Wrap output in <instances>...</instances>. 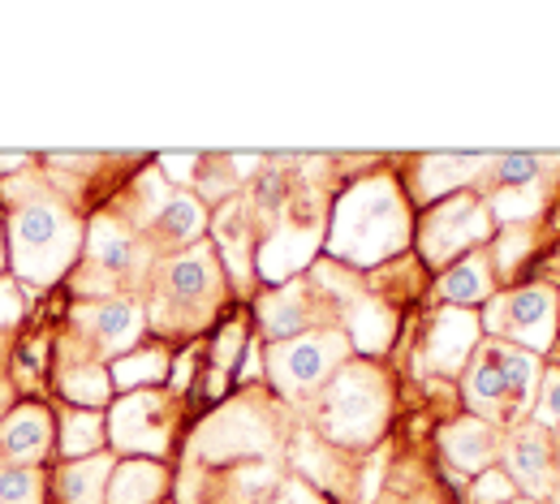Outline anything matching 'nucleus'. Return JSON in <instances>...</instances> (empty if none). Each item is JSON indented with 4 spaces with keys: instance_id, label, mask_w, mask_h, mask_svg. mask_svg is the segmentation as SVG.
Listing matches in <instances>:
<instances>
[{
    "instance_id": "obj_29",
    "label": "nucleus",
    "mask_w": 560,
    "mask_h": 504,
    "mask_svg": "<svg viewBox=\"0 0 560 504\" xmlns=\"http://www.w3.org/2000/svg\"><path fill=\"white\" fill-rule=\"evenodd\" d=\"M530 414H535V423H539L544 432L560 427V371H544V379H539V392H535V406H530Z\"/></svg>"
},
{
    "instance_id": "obj_6",
    "label": "nucleus",
    "mask_w": 560,
    "mask_h": 504,
    "mask_svg": "<svg viewBox=\"0 0 560 504\" xmlns=\"http://www.w3.org/2000/svg\"><path fill=\"white\" fill-rule=\"evenodd\" d=\"M557 315H560L557 289L526 285L517 289V293H509V297H495L479 324H483V332H488L491 341H504V345L544 354V350H552Z\"/></svg>"
},
{
    "instance_id": "obj_17",
    "label": "nucleus",
    "mask_w": 560,
    "mask_h": 504,
    "mask_svg": "<svg viewBox=\"0 0 560 504\" xmlns=\"http://www.w3.org/2000/svg\"><path fill=\"white\" fill-rule=\"evenodd\" d=\"M495 293V268H491L488 250H470L466 259H457L444 277H440V297L453 302V306H475V302H488Z\"/></svg>"
},
{
    "instance_id": "obj_10",
    "label": "nucleus",
    "mask_w": 560,
    "mask_h": 504,
    "mask_svg": "<svg viewBox=\"0 0 560 504\" xmlns=\"http://www.w3.org/2000/svg\"><path fill=\"white\" fill-rule=\"evenodd\" d=\"M479 337H483V324L475 310H462V306L440 310L431 324V337H427V366L440 375H457L462 366H470Z\"/></svg>"
},
{
    "instance_id": "obj_7",
    "label": "nucleus",
    "mask_w": 560,
    "mask_h": 504,
    "mask_svg": "<svg viewBox=\"0 0 560 504\" xmlns=\"http://www.w3.org/2000/svg\"><path fill=\"white\" fill-rule=\"evenodd\" d=\"M491 237V212L475 195H448L440 208H431L419 228L422 255L427 263H448L466 255L470 246Z\"/></svg>"
},
{
    "instance_id": "obj_2",
    "label": "nucleus",
    "mask_w": 560,
    "mask_h": 504,
    "mask_svg": "<svg viewBox=\"0 0 560 504\" xmlns=\"http://www.w3.org/2000/svg\"><path fill=\"white\" fill-rule=\"evenodd\" d=\"M406 242H410V208L388 177L358 181L341 195L332 216V237H328V250L337 259L366 268V263L393 259L397 250H406Z\"/></svg>"
},
{
    "instance_id": "obj_22",
    "label": "nucleus",
    "mask_w": 560,
    "mask_h": 504,
    "mask_svg": "<svg viewBox=\"0 0 560 504\" xmlns=\"http://www.w3.org/2000/svg\"><path fill=\"white\" fill-rule=\"evenodd\" d=\"M108 375H113V384L126 388V392L151 388V384H160V379L168 375V350H160V345L130 350V354H121V359L108 366Z\"/></svg>"
},
{
    "instance_id": "obj_5",
    "label": "nucleus",
    "mask_w": 560,
    "mask_h": 504,
    "mask_svg": "<svg viewBox=\"0 0 560 504\" xmlns=\"http://www.w3.org/2000/svg\"><path fill=\"white\" fill-rule=\"evenodd\" d=\"M346 359H350L346 332H302V337L277 341L268 350V379L277 384L284 401H306L341 371Z\"/></svg>"
},
{
    "instance_id": "obj_9",
    "label": "nucleus",
    "mask_w": 560,
    "mask_h": 504,
    "mask_svg": "<svg viewBox=\"0 0 560 504\" xmlns=\"http://www.w3.org/2000/svg\"><path fill=\"white\" fill-rule=\"evenodd\" d=\"M78 328H82V337L91 341V350H95L100 359L117 362L121 354H130V350L139 345L147 319H142V306L117 297V302L82 306V310H78Z\"/></svg>"
},
{
    "instance_id": "obj_20",
    "label": "nucleus",
    "mask_w": 560,
    "mask_h": 504,
    "mask_svg": "<svg viewBox=\"0 0 560 504\" xmlns=\"http://www.w3.org/2000/svg\"><path fill=\"white\" fill-rule=\"evenodd\" d=\"M168 474L155 461H126L108 479V504H155Z\"/></svg>"
},
{
    "instance_id": "obj_35",
    "label": "nucleus",
    "mask_w": 560,
    "mask_h": 504,
    "mask_svg": "<svg viewBox=\"0 0 560 504\" xmlns=\"http://www.w3.org/2000/svg\"><path fill=\"white\" fill-rule=\"evenodd\" d=\"M31 155L26 151H0V173H13V168H22Z\"/></svg>"
},
{
    "instance_id": "obj_34",
    "label": "nucleus",
    "mask_w": 560,
    "mask_h": 504,
    "mask_svg": "<svg viewBox=\"0 0 560 504\" xmlns=\"http://www.w3.org/2000/svg\"><path fill=\"white\" fill-rule=\"evenodd\" d=\"M277 504H319V501H315V496H311V492H306L302 483H289V488L280 492V501H277Z\"/></svg>"
},
{
    "instance_id": "obj_38",
    "label": "nucleus",
    "mask_w": 560,
    "mask_h": 504,
    "mask_svg": "<svg viewBox=\"0 0 560 504\" xmlns=\"http://www.w3.org/2000/svg\"><path fill=\"white\" fill-rule=\"evenodd\" d=\"M509 504H535V501H509Z\"/></svg>"
},
{
    "instance_id": "obj_32",
    "label": "nucleus",
    "mask_w": 560,
    "mask_h": 504,
    "mask_svg": "<svg viewBox=\"0 0 560 504\" xmlns=\"http://www.w3.org/2000/svg\"><path fill=\"white\" fill-rule=\"evenodd\" d=\"M18 315H22V297H18V289H13V281H0V328H9Z\"/></svg>"
},
{
    "instance_id": "obj_30",
    "label": "nucleus",
    "mask_w": 560,
    "mask_h": 504,
    "mask_svg": "<svg viewBox=\"0 0 560 504\" xmlns=\"http://www.w3.org/2000/svg\"><path fill=\"white\" fill-rule=\"evenodd\" d=\"M513 479L504 470H483V479L475 483V504H509L513 501Z\"/></svg>"
},
{
    "instance_id": "obj_8",
    "label": "nucleus",
    "mask_w": 560,
    "mask_h": 504,
    "mask_svg": "<svg viewBox=\"0 0 560 504\" xmlns=\"http://www.w3.org/2000/svg\"><path fill=\"white\" fill-rule=\"evenodd\" d=\"M108 432H113V448L121 453H151L160 457L173 439V410L160 392H130L126 401H117L113 419H108Z\"/></svg>"
},
{
    "instance_id": "obj_24",
    "label": "nucleus",
    "mask_w": 560,
    "mask_h": 504,
    "mask_svg": "<svg viewBox=\"0 0 560 504\" xmlns=\"http://www.w3.org/2000/svg\"><path fill=\"white\" fill-rule=\"evenodd\" d=\"M61 392L78 406H86V410H100L113 397V375L104 366H70L61 375Z\"/></svg>"
},
{
    "instance_id": "obj_15",
    "label": "nucleus",
    "mask_w": 560,
    "mask_h": 504,
    "mask_svg": "<svg viewBox=\"0 0 560 504\" xmlns=\"http://www.w3.org/2000/svg\"><path fill=\"white\" fill-rule=\"evenodd\" d=\"M462 388H466V406L475 410V419H483V423L509 419V392H504V375L491 354V341H483V350H475Z\"/></svg>"
},
{
    "instance_id": "obj_3",
    "label": "nucleus",
    "mask_w": 560,
    "mask_h": 504,
    "mask_svg": "<svg viewBox=\"0 0 560 504\" xmlns=\"http://www.w3.org/2000/svg\"><path fill=\"white\" fill-rule=\"evenodd\" d=\"M388 406H393L388 379L366 362H350L319 392V427L332 444L366 448L384 432Z\"/></svg>"
},
{
    "instance_id": "obj_21",
    "label": "nucleus",
    "mask_w": 560,
    "mask_h": 504,
    "mask_svg": "<svg viewBox=\"0 0 560 504\" xmlns=\"http://www.w3.org/2000/svg\"><path fill=\"white\" fill-rule=\"evenodd\" d=\"M491 155H427L419 168V195L422 199H440L444 190L470 181L479 168H488Z\"/></svg>"
},
{
    "instance_id": "obj_11",
    "label": "nucleus",
    "mask_w": 560,
    "mask_h": 504,
    "mask_svg": "<svg viewBox=\"0 0 560 504\" xmlns=\"http://www.w3.org/2000/svg\"><path fill=\"white\" fill-rule=\"evenodd\" d=\"M504 457V474L513 479V488H526L530 496H548L552 492V448H548V432L539 423H526L504 439L500 448Z\"/></svg>"
},
{
    "instance_id": "obj_36",
    "label": "nucleus",
    "mask_w": 560,
    "mask_h": 504,
    "mask_svg": "<svg viewBox=\"0 0 560 504\" xmlns=\"http://www.w3.org/2000/svg\"><path fill=\"white\" fill-rule=\"evenodd\" d=\"M13 401V392H9V384H0V414H4V406Z\"/></svg>"
},
{
    "instance_id": "obj_4",
    "label": "nucleus",
    "mask_w": 560,
    "mask_h": 504,
    "mask_svg": "<svg viewBox=\"0 0 560 504\" xmlns=\"http://www.w3.org/2000/svg\"><path fill=\"white\" fill-rule=\"evenodd\" d=\"M220 293H224V281H220L215 250L211 246H190L160 277V293H155L160 328H177V332L199 328L211 310H215Z\"/></svg>"
},
{
    "instance_id": "obj_19",
    "label": "nucleus",
    "mask_w": 560,
    "mask_h": 504,
    "mask_svg": "<svg viewBox=\"0 0 560 504\" xmlns=\"http://www.w3.org/2000/svg\"><path fill=\"white\" fill-rule=\"evenodd\" d=\"M306 306H311V293H306V285H298V281H289L284 289L268 293L259 302V324H264V332H268L272 345L302 337V328L311 324V310Z\"/></svg>"
},
{
    "instance_id": "obj_14",
    "label": "nucleus",
    "mask_w": 560,
    "mask_h": 504,
    "mask_svg": "<svg viewBox=\"0 0 560 504\" xmlns=\"http://www.w3.org/2000/svg\"><path fill=\"white\" fill-rule=\"evenodd\" d=\"M491 354L495 366L504 375V392H509V419H526L530 406H535V392H539V379H544V362L530 350H517V345H504V341H491Z\"/></svg>"
},
{
    "instance_id": "obj_26",
    "label": "nucleus",
    "mask_w": 560,
    "mask_h": 504,
    "mask_svg": "<svg viewBox=\"0 0 560 504\" xmlns=\"http://www.w3.org/2000/svg\"><path fill=\"white\" fill-rule=\"evenodd\" d=\"M544 164L548 160L535 151H504V155H491V177L500 181V190H517V186H535Z\"/></svg>"
},
{
    "instance_id": "obj_25",
    "label": "nucleus",
    "mask_w": 560,
    "mask_h": 504,
    "mask_svg": "<svg viewBox=\"0 0 560 504\" xmlns=\"http://www.w3.org/2000/svg\"><path fill=\"white\" fill-rule=\"evenodd\" d=\"M203 203L199 199H190V195H168V203H164V212H160V233L164 237H173V242H195L199 233H203Z\"/></svg>"
},
{
    "instance_id": "obj_23",
    "label": "nucleus",
    "mask_w": 560,
    "mask_h": 504,
    "mask_svg": "<svg viewBox=\"0 0 560 504\" xmlns=\"http://www.w3.org/2000/svg\"><path fill=\"white\" fill-rule=\"evenodd\" d=\"M104 448V414L100 410H70L61 423V453L66 461L95 457Z\"/></svg>"
},
{
    "instance_id": "obj_28",
    "label": "nucleus",
    "mask_w": 560,
    "mask_h": 504,
    "mask_svg": "<svg viewBox=\"0 0 560 504\" xmlns=\"http://www.w3.org/2000/svg\"><path fill=\"white\" fill-rule=\"evenodd\" d=\"M544 208V190L539 186H517V190H500L495 199H491V212L500 220H530L535 212Z\"/></svg>"
},
{
    "instance_id": "obj_18",
    "label": "nucleus",
    "mask_w": 560,
    "mask_h": 504,
    "mask_svg": "<svg viewBox=\"0 0 560 504\" xmlns=\"http://www.w3.org/2000/svg\"><path fill=\"white\" fill-rule=\"evenodd\" d=\"M113 470H117L113 453H95V457H82V461H66V470L57 474V501L61 504H104Z\"/></svg>"
},
{
    "instance_id": "obj_13",
    "label": "nucleus",
    "mask_w": 560,
    "mask_h": 504,
    "mask_svg": "<svg viewBox=\"0 0 560 504\" xmlns=\"http://www.w3.org/2000/svg\"><path fill=\"white\" fill-rule=\"evenodd\" d=\"M440 448H444V457H448L457 470H466V474H483L491 461L500 457L504 439H500V432H495V423L462 419V423H453V427L440 432Z\"/></svg>"
},
{
    "instance_id": "obj_12",
    "label": "nucleus",
    "mask_w": 560,
    "mask_h": 504,
    "mask_svg": "<svg viewBox=\"0 0 560 504\" xmlns=\"http://www.w3.org/2000/svg\"><path fill=\"white\" fill-rule=\"evenodd\" d=\"M52 448V419L44 406H18L0 427V457L13 466L39 470V461Z\"/></svg>"
},
{
    "instance_id": "obj_16",
    "label": "nucleus",
    "mask_w": 560,
    "mask_h": 504,
    "mask_svg": "<svg viewBox=\"0 0 560 504\" xmlns=\"http://www.w3.org/2000/svg\"><path fill=\"white\" fill-rule=\"evenodd\" d=\"M86 263H91V272H100V277H126V272H135L139 246H135V237L126 233V224H117L113 216L95 220L91 233H86Z\"/></svg>"
},
{
    "instance_id": "obj_27",
    "label": "nucleus",
    "mask_w": 560,
    "mask_h": 504,
    "mask_svg": "<svg viewBox=\"0 0 560 504\" xmlns=\"http://www.w3.org/2000/svg\"><path fill=\"white\" fill-rule=\"evenodd\" d=\"M0 504H44V474L31 466L0 470Z\"/></svg>"
},
{
    "instance_id": "obj_1",
    "label": "nucleus",
    "mask_w": 560,
    "mask_h": 504,
    "mask_svg": "<svg viewBox=\"0 0 560 504\" xmlns=\"http://www.w3.org/2000/svg\"><path fill=\"white\" fill-rule=\"evenodd\" d=\"M9 259L13 272L35 289L57 285L82 250V224L57 195H26L9 212Z\"/></svg>"
},
{
    "instance_id": "obj_31",
    "label": "nucleus",
    "mask_w": 560,
    "mask_h": 504,
    "mask_svg": "<svg viewBox=\"0 0 560 504\" xmlns=\"http://www.w3.org/2000/svg\"><path fill=\"white\" fill-rule=\"evenodd\" d=\"M530 250V233L522 228V233H504L500 237V250H495V259H491V268H495V277H504L509 268H513V259H522Z\"/></svg>"
},
{
    "instance_id": "obj_37",
    "label": "nucleus",
    "mask_w": 560,
    "mask_h": 504,
    "mask_svg": "<svg viewBox=\"0 0 560 504\" xmlns=\"http://www.w3.org/2000/svg\"><path fill=\"white\" fill-rule=\"evenodd\" d=\"M0 263H4V228H0Z\"/></svg>"
},
{
    "instance_id": "obj_33",
    "label": "nucleus",
    "mask_w": 560,
    "mask_h": 504,
    "mask_svg": "<svg viewBox=\"0 0 560 504\" xmlns=\"http://www.w3.org/2000/svg\"><path fill=\"white\" fill-rule=\"evenodd\" d=\"M190 164H199V155H164V160H160V168H164L168 177H177V181L190 177Z\"/></svg>"
}]
</instances>
